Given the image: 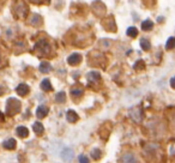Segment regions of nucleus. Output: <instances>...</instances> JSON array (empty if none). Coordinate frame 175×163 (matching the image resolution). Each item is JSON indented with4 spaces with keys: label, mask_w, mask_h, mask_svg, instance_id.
<instances>
[{
    "label": "nucleus",
    "mask_w": 175,
    "mask_h": 163,
    "mask_svg": "<svg viewBox=\"0 0 175 163\" xmlns=\"http://www.w3.org/2000/svg\"><path fill=\"white\" fill-rule=\"evenodd\" d=\"M79 163H89V158L85 155H81L79 156Z\"/></svg>",
    "instance_id": "24"
},
{
    "label": "nucleus",
    "mask_w": 175,
    "mask_h": 163,
    "mask_svg": "<svg viewBox=\"0 0 175 163\" xmlns=\"http://www.w3.org/2000/svg\"><path fill=\"white\" fill-rule=\"evenodd\" d=\"M29 23L31 24V25H40L41 23H42V18H41V16L40 15H36V13H34L31 17H30V19H29Z\"/></svg>",
    "instance_id": "10"
},
{
    "label": "nucleus",
    "mask_w": 175,
    "mask_h": 163,
    "mask_svg": "<svg viewBox=\"0 0 175 163\" xmlns=\"http://www.w3.org/2000/svg\"><path fill=\"white\" fill-rule=\"evenodd\" d=\"M48 112H49L48 107H46V106H40V107H37L36 109V117L40 119L45 118V117H47Z\"/></svg>",
    "instance_id": "6"
},
{
    "label": "nucleus",
    "mask_w": 175,
    "mask_h": 163,
    "mask_svg": "<svg viewBox=\"0 0 175 163\" xmlns=\"http://www.w3.org/2000/svg\"><path fill=\"white\" fill-rule=\"evenodd\" d=\"M86 77H88V81L90 82V83H96V82H100V79H101V76H100V73L95 72V71L89 72Z\"/></svg>",
    "instance_id": "9"
},
{
    "label": "nucleus",
    "mask_w": 175,
    "mask_h": 163,
    "mask_svg": "<svg viewBox=\"0 0 175 163\" xmlns=\"http://www.w3.org/2000/svg\"><path fill=\"white\" fill-rule=\"evenodd\" d=\"M170 86H172L173 89H175V77H173V78L170 79Z\"/></svg>",
    "instance_id": "25"
},
{
    "label": "nucleus",
    "mask_w": 175,
    "mask_h": 163,
    "mask_svg": "<svg viewBox=\"0 0 175 163\" xmlns=\"http://www.w3.org/2000/svg\"><path fill=\"white\" fill-rule=\"evenodd\" d=\"M41 88H42V90H45V91L52 90V84H50L49 79H43L42 83H41Z\"/></svg>",
    "instance_id": "18"
},
{
    "label": "nucleus",
    "mask_w": 175,
    "mask_h": 163,
    "mask_svg": "<svg viewBox=\"0 0 175 163\" xmlns=\"http://www.w3.org/2000/svg\"><path fill=\"white\" fill-rule=\"evenodd\" d=\"M17 134H18L20 138H25V137L29 136V130L25 126H18L17 130H16Z\"/></svg>",
    "instance_id": "11"
},
{
    "label": "nucleus",
    "mask_w": 175,
    "mask_h": 163,
    "mask_svg": "<svg viewBox=\"0 0 175 163\" xmlns=\"http://www.w3.org/2000/svg\"><path fill=\"white\" fill-rule=\"evenodd\" d=\"M16 140L13 138H10V139H6L4 143H2V146L6 149V150H13L16 148Z\"/></svg>",
    "instance_id": "8"
},
{
    "label": "nucleus",
    "mask_w": 175,
    "mask_h": 163,
    "mask_svg": "<svg viewBox=\"0 0 175 163\" xmlns=\"http://www.w3.org/2000/svg\"><path fill=\"white\" fill-rule=\"evenodd\" d=\"M71 95L73 97H81L83 95V89L79 88V86H74V88L71 89Z\"/></svg>",
    "instance_id": "16"
},
{
    "label": "nucleus",
    "mask_w": 175,
    "mask_h": 163,
    "mask_svg": "<svg viewBox=\"0 0 175 163\" xmlns=\"http://www.w3.org/2000/svg\"><path fill=\"white\" fill-rule=\"evenodd\" d=\"M175 48V37H169L167 40V43H166V49L167 51H172Z\"/></svg>",
    "instance_id": "17"
},
{
    "label": "nucleus",
    "mask_w": 175,
    "mask_h": 163,
    "mask_svg": "<svg viewBox=\"0 0 175 163\" xmlns=\"http://www.w3.org/2000/svg\"><path fill=\"white\" fill-rule=\"evenodd\" d=\"M81 61H82V55L79 53H73V54L70 55L68 59H67V63L70 64L71 66H77Z\"/></svg>",
    "instance_id": "3"
},
{
    "label": "nucleus",
    "mask_w": 175,
    "mask_h": 163,
    "mask_svg": "<svg viewBox=\"0 0 175 163\" xmlns=\"http://www.w3.org/2000/svg\"><path fill=\"white\" fill-rule=\"evenodd\" d=\"M127 35H129V37H136L137 35H138V30H137V28L134 27H131L127 29Z\"/></svg>",
    "instance_id": "21"
},
{
    "label": "nucleus",
    "mask_w": 175,
    "mask_h": 163,
    "mask_svg": "<svg viewBox=\"0 0 175 163\" xmlns=\"http://www.w3.org/2000/svg\"><path fill=\"white\" fill-rule=\"evenodd\" d=\"M19 110H20V102L15 97H10L6 103V114L9 117H13Z\"/></svg>",
    "instance_id": "1"
},
{
    "label": "nucleus",
    "mask_w": 175,
    "mask_h": 163,
    "mask_svg": "<svg viewBox=\"0 0 175 163\" xmlns=\"http://www.w3.org/2000/svg\"><path fill=\"white\" fill-rule=\"evenodd\" d=\"M33 130H34V132H35L36 134H42L43 131H45L43 125H42L41 122H35V124L33 125Z\"/></svg>",
    "instance_id": "15"
},
{
    "label": "nucleus",
    "mask_w": 175,
    "mask_h": 163,
    "mask_svg": "<svg viewBox=\"0 0 175 163\" xmlns=\"http://www.w3.org/2000/svg\"><path fill=\"white\" fill-rule=\"evenodd\" d=\"M61 158L66 162L71 161L73 158V150L71 148H65L64 150L61 151Z\"/></svg>",
    "instance_id": "5"
},
{
    "label": "nucleus",
    "mask_w": 175,
    "mask_h": 163,
    "mask_svg": "<svg viewBox=\"0 0 175 163\" xmlns=\"http://www.w3.org/2000/svg\"><path fill=\"white\" fill-rule=\"evenodd\" d=\"M66 95H65L64 91H60V92H58L55 96V101L58 102V103H63V102H65V100H66V97H65Z\"/></svg>",
    "instance_id": "20"
},
{
    "label": "nucleus",
    "mask_w": 175,
    "mask_h": 163,
    "mask_svg": "<svg viewBox=\"0 0 175 163\" xmlns=\"http://www.w3.org/2000/svg\"><path fill=\"white\" fill-rule=\"evenodd\" d=\"M66 118H67V121L68 122H76L78 120V115L74 110H67V114H66Z\"/></svg>",
    "instance_id": "12"
},
{
    "label": "nucleus",
    "mask_w": 175,
    "mask_h": 163,
    "mask_svg": "<svg viewBox=\"0 0 175 163\" xmlns=\"http://www.w3.org/2000/svg\"><path fill=\"white\" fill-rule=\"evenodd\" d=\"M16 91L19 96H25L29 94V86L27 84H19L18 86L16 88Z\"/></svg>",
    "instance_id": "7"
},
{
    "label": "nucleus",
    "mask_w": 175,
    "mask_h": 163,
    "mask_svg": "<svg viewBox=\"0 0 175 163\" xmlns=\"http://www.w3.org/2000/svg\"><path fill=\"white\" fill-rule=\"evenodd\" d=\"M50 68H52L50 64L47 63V61H42V63L40 64V71L42 73H48L50 71Z\"/></svg>",
    "instance_id": "14"
},
{
    "label": "nucleus",
    "mask_w": 175,
    "mask_h": 163,
    "mask_svg": "<svg viewBox=\"0 0 175 163\" xmlns=\"http://www.w3.org/2000/svg\"><path fill=\"white\" fill-rule=\"evenodd\" d=\"M152 28H154V23L150 19H147L142 23V29L144 31H150V30H152Z\"/></svg>",
    "instance_id": "13"
},
{
    "label": "nucleus",
    "mask_w": 175,
    "mask_h": 163,
    "mask_svg": "<svg viewBox=\"0 0 175 163\" xmlns=\"http://www.w3.org/2000/svg\"><path fill=\"white\" fill-rule=\"evenodd\" d=\"M34 49H35V52L38 55L45 56V55H47L50 52V46H49V43L47 42L46 40H40L36 45H35Z\"/></svg>",
    "instance_id": "2"
},
{
    "label": "nucleus",
    "mask_w": 175,
    "mask_h": 163,
    "mask_svg": "<svg viewBox=\"0 0 175 163\" xmlns=\"http://www.w3.org/2000/svg\"><path fill=\"white\" fill-rule=\"evenodd\" d=\"M140 47H142V49H144V51H149V49L151 48V43H150V41L147 40V38H142V40H140Z\"/></svg>",
    "instance_id": "19"
},
{
    "label": "nucleus",
    "mask_w": 175,
    "mask_h": 163,
    "mask_svg": "<svg viewBox=\"0 0 175 163\" xmlns=\"http://www.w3.org/2000/svg\"><path fill=\"white\" fill-rule=\"evenodd\" d=\"M91 155H92V157H94L95 160H98V158L101 157V151H100V149H94V150H92V152H91Z\"/></svg>",
    "instance_id": "23"
},
{
    "label": "nucleus",
    "mask_w": 175,
    "mask_h": 163,
    "mask_svg": "<svg viewBox=\"0 0 175 163\" xmlns=\"http://www.w3.org/2000/svg\"><path fill=\"white\" fill-rule=\"evenodd\" d=\"M120 163H138V160L133 154H125L120 157Z\"/></svg>",
    "instance_id": "4"
},
{
    "label": "nucleus",
    "mask_w": 175,
    "mask_h": 163,
    "mask_svg": "<svg viewBox=\"0 0 175 163\" xmlns=\"http://www.w3.org/2000/svg\"><path fill=\"white\" fill-rule=\"evenodd\" d=\"M134 68L136 70H143V68H145V64L143 60H138L137 63L134 64Z\"/></svg>",
    "instance_id": "22"
}]
</instances>
